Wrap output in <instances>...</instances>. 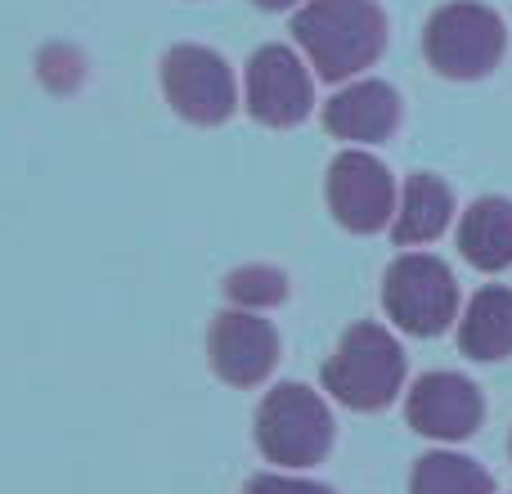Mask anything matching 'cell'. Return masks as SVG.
Wrapping results in <instances>:
<instances>
[{
    "instance_id": "cell-1",
    "label": "cell",
    "mask_w": 512,
    "mask_h": 494,
    "mask_svg": "<svg viewBox=\"0 0 512 494\" xmlns=\"http://www.w3.org/2000/svg\"><path fill=\"white\" fill-rule=\"evenodd\" d=\"M292 36L324 81H351L387 50V14L378 0H306L292 14Z\"/></svg>"
},
{
    "instance_id": "cell-2",
    "label": "cell",
    "mask_w": 512,
    "mask_h": 494,
    "mask_svg": "<svg viewBox=\"0 0 512 494\" xmlns=\"http://www.w3.org/2000/svg\"><path fill=\"white\" fill-rule=\"evenodd\" d=\"M324 387L346 409H387L405 387V351L382 324H351L324 364Z\"/></svg>"
},
{
    "instance_id": "cell-3",
    "label": "cell",
    "mask_w": 512,
    "mask_h": 494,
    "mask_svg": "<svg viewBox=\"0 0 512 494\" xmlns=\"http://www.w3.org/2000/svg\"><path fill=\"white\" fill-rule=\"evenodd\" d=\"M508 50V27L490 5L450 0L427 18L423 54L445 81H481L499 68Z\"/></svg>"
},
{
    "instance_id": "cell-4",
    "label": "cell",
    "mask_w": 512,
    "mask_h": 494,
    "mask_svg": "<svg viewBox=\"0 0 512 494\" xmlns=\"http://www.w3.org/2000/svg\"><path fill=\"white\" fill-rule=\"evenodd\" d=\"M256 445L279 468H310L333 445V414L301 382H279L256 409Z\"/></svg>"
},
{
    "instance_id": "cell-5",
    "label": "cell",
    "mask_w": 512,
    "mask_h": 494,
    "mask_svg": "<svg viewBox=\"0 0 512 494\" xmlns=\"http://www.w3.org/2000/svg\"><path fill=\"white\" fill-rule=\"evenodd\" d=\"M382 306L396 328L414 337H436L459 319V283L454 270L432 252H405L382 279Z\"/></svg>"
},
{
    "instance_id": "cell-6",
    "label": "cell",
    "mask_w": 512,
    "mask_h": 494,
    "mask_svg": "<svg viewBox=\"0 0 512 494\" xmlns=\"http://www.w3.org/2000/svg\"><path fill=\"white\" fill-rule=\"evenodd\" d=\"M162 95L185 122L221 126L239 108L234 68L207 45H171L162 54Z\"/></svg>"
},
{
    "instance_id": "cell-7",
    "label": "cell",
    "mask_w": 512,
    "mask_h": 494,
    "mask_svg": "<svg viewBox=\"0 0 512 494\" xmlns=\"http://www.w3.org/2000/svg\"><path fill=\"white\" fill-rule=\"evenodd\" d=\"M328 212L351 234H378L396 221V180L373 153L342 149L328 167Z\"/></svg>"
},
{
    "instance_id": "cell-8",
    "label": "cell",
    "mask_w": 512,
    "mask_h": 494,
    "mask_svg": "<svg viewBox=\"0 0 512 494\" xmlns=\"http://www.w3.org/2000/svg\"><path fill=\"white\" fill-rule=\"evenodd\" d=\"M243 104L261 126L288 131L301 126L315 108V86H310V68L297 59L288 45H261L248 63L243 77Z\"/></svg>"
},
{
    "instance_id": "cell-9",
    "label": "cell",
    "mask_w": 512,
    "mask_h": 494,
    "mask_svg": "<svg viewBox=\"0 0 512 494\" xmlns=\"http://www.w3.org/2000/svg\"><path fill=\"white\" fill-rule=\"evenodd\" d=\"M207 360L230 387H261L279 364V333L256 310H221L207 333Z\"/></svg>"
},
{
    "instance_id": "cell-10",
    "label": "cell",
    "mask_w": 512,
    "mask_h": 494,
    "mask_svg": "<svg viewBox=\"0 0 512 494\" xmlns=\"http://www.w3.org/2000/svg\"><path fill=\"white\" fill-rule=\"evenodd\" d=\"M405 418L427 441L454 445V441H468L481 427L486 400H481L477 382H468L463 373L441 369V373H423V378L414 382V391H409V400H405Z\"/></svg>"
},
{
    "instance_id": "cell-11",
    "label": "cell",
    "mask_w": 512,
    "mask_h": 494,
    "mask_svg": "<svg viewBox=\"0 0 512 494\" xmlns=\"http://www.w3.org/2000/svg\"><path fill=\"white\" fill-rule=\"evenodd\" d=\"M400 126V95L387 81H351L324 104V131L346 144H378Z\"/></svg>"
},
{
    "instance_id": "cell-12",
    "label": "cell",
    "mask_w": 512,
    "mask_h": 494,
    "mask_svg": "<svg viewBox=\"0 0 512 494\" xmlns=\"http://www.w3.org/2000/svg\"><path fill=\"white\" fill-rule=\"evenodd\" d=\"M454 221V194L441 176H418L405 180L400 189V203H396V221H391V239L400 247H423L436 243Z\"/></svg>"
},
{
    "instance_id": "cell-13",
    "label": "cell",
    "mask_w": 512,
    "mask_h": 494,
    "mask_svg": "<svg viewBox=\"0 0 512 494\" xmlns=\"http://www.w3.org/2000/svg\"><path fill=\"white\" fill-rule=\"evenodd\" d=\"M459 351L468 360L495 364L512 355V288L490 283L468 301L459 319Z\"/></svg>"
},
{
    "instance_id": "cell-14",
    "label": "cell",
    "mask_w": 512,
    "mask_h": 494,
    "mask_svg": "<svg viewBox=\"0 0 512 494\" xmlns=\"http://www.w3.org/2000/svg\"><path fill=\"white\" fill-rule=\"evenodd\" d=\"M459 252L468 265L499 274L512 265V198H477L459 221Z\"/></svg>"
},
{
    "instance_id": "cell-15",
    "label": "cell",
    "mask_w": 512,
    "mask_h": 494,
    "mask_svg": "<svg viewBox=\"0 0 512 494\" xmlns=\"http://www.w3.org/2000/svg\"><path fill=\"white\" fill-rule=\"evenodd\" d=\"M409 494H495V477L468 454L432 450L414 463Z\"/></svg>"
},
{
    "instance_id": "cell-16",
    "label": "cell",
    "mask_w": 512,
    "mask_h": 494,
    "mask_svg": "<svg viewBox=\"0 0 512 494\" xmlns=\"http://www.w3.org/2000/svg\"><path fill=\"white\" fill-rule=\"evenodd\" d=\"M225 297L239 310L279 306V301L288 297V274L274 270V265H243V270L225 274Z\"/></svg>"
},
{
    "instance_id": "cell-17",
    "label": "cell",
    "mask_w": 512,
    "mask_h": 494,
    "mask_svg": "<svg viewBox=\"0 0 512 494\" xmlns=\"http://www.w3.org/2000/svg\"><path fill=\"white\" fill-rule=\"evenodd\" d=\"M243 494H333V490L306 477H288V472H261V477L248 481Z\"/></svg>"
},
{
    "instance_id": "cell-18",
    "label": "cell",
    "mask_w": 512,
    "mask_h": 494,
    "mask_svg": "<svg viewBox=\"0 0 512 494\" xmlns=\"http://www.w3.org/2000/svg\"><path fill=\"white\" fill-rule=\"evenodd\" d=\"M256 9H292V5H306V0H252Z\"/></svg>"
}]
</instances>
